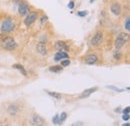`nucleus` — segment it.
Segmentation results:
<instances>
[{"instance_id":"nucleus-6","label":"nucleus","mask_w":130,"mask_h":126,"mask_svg":"<svg viewBox=\"0 0 130 126\" xmlns=\"http://www.w3.org/2000/svg\"><path fill=\"white\" fill-rule=\"evenodd\" d=\"M37 12H29L27 16H26V18L24 19V24H25V26H30L32 23L35 22V20L37 19Z\"/></svg>"},{"instance_id":"nucleus-4","label":"nucleus","mask_w":130,"mask_h":126,"mask_svg":"<svg viewBox=\"0 0 130 126\" xmlns=\"http://www.w3.org/2000/svg\"><path fill=\"white\" fill-rule=\"evenodd\" d=\"M30 12V7L26 2H20L18 5V13L19 15L25 16Z\"/></svg>"},{"instance_id":"nucleus-14","label":"nucleus","mask_w":130,"mask_h":126,"mask_svg":"<svg viewBox=\"0 0 130 126\" xmlns=\"http://www.w3.org/2000/svg\"><path fill=\"white\" fill-rule=\"evenodd\" d=\"M55 47H56V49H58L59 51H67L69 49L68 46L65 44L63 41H57L55 43Z\"/></svg>"},{"instance_id":"nucleus-17","label":"nucleus","mask_w":130,"mask_h":126,"mask_svg":"<svg viewBox=\"0 0 130 126\" xmlns=\"http://www.w3.org/2000/svg\"><path fill=\"white\" fill-rule=\"evenodd\" d=\"M47 93H48L49 96L53 97V98L56 99V100H60V99L62 98V95L60 94V93H57V92H51V91H48Z\"/></svg>"},{"instance_id":"nucleus-31","label":"nucleus","mask_w":130,"mask_h":126,"mask_svg":"<svg viewBox=\"0 0 130 126\" xmlns=\"http://www.w3.org/2000/svg\"><path fill=\"white\" fill-rule=\"evenodd\" d=\"M94 1H95V0H90V3H93Z\"/></svg>"},{"instance_id":"nucleus-1","label":"nucleus","mask_w":130,"mask_h":126,"mask_svg":"<svg viewBox=\"0 0 130 126\" xmlns=\"http://www.w3.org/2000/svg\"><path fill=\"white\" fill-rule=\"evenodd\" d=\"M1 32L2 33H9V32H12L15 29V23L14 21L10 18V17H7L3 20L2 24H1Z\"/></svg>"},{"instance_id":"nucleus-30","label":"nucleus","mask_w":130,"mask_h":126,"mask_svg":"<svg viewBox=\"0 0 130 126\" xmlns=\"http://www.w3.org/2000/svg\"><path fill=\"white\" fill-rule=\"evenodd\" d=\"M115 112H121V109H120V108H116V109H115Z\"/></svg>"},{"instance_id":"nucleus-21","label":"nucleus","mask_w":130,"mask_h":126,"mask_svg":"<svg viewBox=\"0 0 130 126\" xmlns=\"http://www.w3.org/2000/svg\"><path fill=\"white\" fill-rule=\"evenodd\" d=\"M52 122H53V124H55V125H59V114H56V115L53 117Z\"/></svg>"},{"instance_id":"nucleus-16","label":"nucleus","mask_w":130,"mask_h":126,"mask_svg":"<svg viewBox=\"0 0 130 126\" xmlns=\"http://www.w3.org/2000/svg\"><path fill=\"white\" fill-rule=\"evenodd\" d=\"M62 70H63V67L58 66V65H55V66H51V67H49V71L54 72V73H59V72H61Z\"/></svg>"},{"instance_id":"nucleus-9","label":"nucleus","mask_w":130,"mask_h":126,"mask_svg":"<svg viewBox=\"0 0 130 126\" xmlns=\"http://www.w3.org/2000/svg\"><path fill=\"white\" fill-rule=\"evenodd\" d=\"M110 10H111V12L113 13L114 15L116 16H119L121 14V6H120V4L118 2H113L111 4Z\"/></svg>"},{"instance_id":"nucleus-2","label":"nucleus","mask_w":130,"mask_h":126,"mask_svg":"<svg viewBox=\"0 0 130 126\" xmlns=\"http://www.w3.org/2000/svg\"><path fill=\"white\" fill-rule=\"evenodd\" d=\"M128 39H129V34L128 33H124V32L119 33L116 40H115V48L116 49L122 48L125 45V43L128 41Z\"/></svg>"},{"instance_id":"nucleus-11","label":"nucleus","mask_w":130,"mask_h":126,"mask_svg":"<svg viewBox=\"0 0 130 126\" xmlns=\"http://www.w3.org/2000/svg\"><path fill=\"white\" fill-rule=\"evenodd\" d=\"M36 49H37L38 53H40L41 55H46V54H47V48H46V44H45L44 42L38 43Z\"/></svg>"},{"instance_id":"nucleus-23","label":"nucleus","mask_w":130,"mask_h":126,"mask_svg":"<svg viewBox=\"0 0 130 126\" xmlns=\"http://www.w3.org/2000/svg\"><path fill=\"white\" fill-rule=\"evenodd\" d=\"M69 64H70V60L67 59V58H66V60H62V61H61V66H62V67H66V66H68Z\"/></svg>"},{"instance_id":"nucleus-22","label":"nucleus","mask_w":130,"mask_h":126,"mask_svg":"<svg viewBox=\"0 0 130 126\" xmlns=\"http://www.w3.org/2000/svg\"><path fill=\"white\" fill-rule=\"evenodd\" d=\"M124 26H125V29H126L127 31H129L130 30V19H129V17H127V18H126Z\"/></svg>"},{"instance_id":"nucleus-12","label":"nucleus","mask_w":130,"mask_h":126,"mask_svg":"<svg viewBox=\"0 0 130 126\" xmlns=\"http://www.w3.org/2000/svg\"><path fill=\"white\" fill-rule=\"evenodd\" d=\"M7 112H8L9 115H11V116L16 115L17 113L19 112V107H18V105H16V104H10L9 107L7 108Z\"/></svg>"},{"instance_id":"nucleus-7","label":"nucleus","mask_w":130,"mask_h":126,"mask_svg":"<svg viewBox=\"0 0 130 126\" xmlns=\"http://www.w3.org/2000/svg\"><path fill=\"white\" fill-rule=\"evenodd\" d=\"M102 39H103V33L102 32H97L91 39L90 43L92 46H97L99 45L101 42H102Z\"/></svg>"},{"instance_id":"nucleus-19","label":"nucleus","mask_w":130,"mask_h":126,"mask_svg":"<svg viewBox=\"0 0 130 126\" xmlns=\"http://www.w3.org/2000/svg\"><path fill=\"white\" fill-rule=\"evenodd\" d=\"M113 58L115 59V60H119V59L121 58V53H120L119 49H116V50L114 51V53H113Z\"/></svg>"},{"instance_id":"nucleus-29","label":"nucleus","mask_w":130,"mask_h":126,"mask_svg":"<svg viewBox=\"0 0 130 126\" xmlns=\"http://www.w3.org/2000/svg\"><path fill=\"white\" fill-rule=\"evenodd\" d=\"M72 125H73V126H75V125H83V123H82V122H75V123H73Z\"/></svg>"},{"instance_id":"nucleus-5","label":"nucleus","mask_w":130,"mask_h":126,"mask_svg":"<svg viewBox=\"0 0 130 126\" xmlns=\"http://www.w3.org/2000/svg\"><path fill=\"white\" fill-rule=\"evenodd\" d=\"M31 124L34 126H43L46 125V121L38 114H33L31 118Z\"/></svg>"},{"instance_id":"nucleus-13","label":"nucleus","mask_w":130,"mask_h":126,"mask_svg":"<svg viewBox=\"0 0 130 126\" xmlns=\"http://www.w3.org/2000/svg\"><path fill=\"white\" fill-rule=\"evenodd\" d=\"M69 57V55L64 52V51H58L56 54H55V56H54V60L56 61V62H58V61H60L61 59H63V58H68Z\"/></svg>"},{"instance_id":"nucleus-28","label":"nucleus","mask_w":130,"mask_h":126,"mask_svg":"<svg viewBox=\"0 0 130 126\" xmlns=\"http://www.w3.org/2000/svg\"><path fill=\"white\" fill-rule=\"evenodd\" d=\"M130 112V107L128 106V107H126L124 110H123V113H129Z\"/></svg>"},{"instance_id":"nucleus-24","label":"nucleus","mask_w":130,"mask_h":126,"mask_svg":"<svg viewBox=\"0 0 130 126\" xmlns=\"http://www.w3.org/2000/svg\"><path fill=\"white\" fill-rule=\"evenodd\" d=\"M87 14H88V11L84 10V11L78 12V13H77V16H79V17H85V16H87Z\"/></svg>"},{"instance_id":"nucleus-18","label":"nucleus","mask_w":130,"mask_h":126,"mask_svg":"<svg viewBox=\"0 0 130 126\" xmlns=\"http://www.w3.org/2000/svg\"><path fill=\"white\" fill-rule=\"evenodd\" d=\"M66 118H67V113H66V112H62V113L59 115V125H61V124L64 122Z\"/></svg>"},{"instance_id":"nucleus-15","label":"nucleus","mask_w":130,"mask_h":126,"mask_svg":"<svg viewBox=\"0 0 130 126\" xmlns=\"http://www.w3.org/2000/svg\"><path fill=\"white\" fill-rule=\"evenodd\" d=\"M12 67H13L14 69L19 70V71H20L24 76H27V72H26L25 68L23 67V65H21V64H13V65H12Z\"/></svg>"},{"instance_id":"nucleus-8","label":"nucleus","mask_w":130,"mask_h":126,"mask_svg":"<svg viewBox=\"0 0 130 126\" xmlns=\"http://www.w3.org/2000/svg\"><path fill=\"white\" fill-rule=\"evenodd\" d=\"M97 60H98V57L95 54H88V55H86L85 58H84L85 63L88 64V65H93V64H95V63L97 62Z\"/></svg>"},{"instance_id":"nucleus-27","label":"nucleus","mask_w":130,"mask_h":126,"mask_svg":"<svg viewBox=\"0 0 130 126\" xmlns=\"http://www.w3.org/2000/svg\"><path fill=\"white\" fill-rule=\"evenodd\" d=\"M74 6H75V4H74V1H69V3H68V8H70V9H73L74 8Z\"/></svg>"},{"instance_id":"nucleus-20","label":"nucleus","mask_w":130,"mask_h":126,"mask_svg":"<svg viewBox=\"0 0 130 126\" xmlns=\"http://www.w3.org/2000/svg\"><path fill=\"white\" fill-rule=\"evenodd\" d=\"M106 88L107 89H110V90H114L115 92H124L125 90L124 89H120V88H117V87H115V86H106Z\"/></svg>"},{"instance_id":"nucleus-3","label":"nucleus","mask_w":130,"mask_h":126,"mask_svg":"<svg viewBox=\"0 0 130 126\" xmlns=\"http://www.w3.org/2000/svg\"><path fill=\"white\" fill-rule=\"evenodd\" d=\"M2 47L6 50H14L17 47V43L12 37L7 36L2 41Z\"/></svg>"},{"instance_id":"nucleus-26","label":"nucleus","mask_w":130,"mask_h":126,"mask_svg":"<svg viewBox=\"0 0 130 126\" xmlns=\"http://www.w3.org/2000/svg\"><path fill=\"white\" fill-rule=\"evenodd\" d=\"M122 119H123V120H125V121H127V120H129V113H123V116H122Z\"/></svg>"},{"instance_id":"nucleus-25","label":"nucleus","mask_w":130,"mask_h":126,"mask_svg":"<svg viewBox=\"0 0 130 126\" xmlns=\"http://www.w3.org/2000/svg\"><path fill=\"white\" fill-rule=\"evenodd\" d=\"M47 21H48V17L46 15L42 16L41 19H40V23H41V24H44V23H46Z\"/></svg>"},{"instance_id":"nucleus-10","label":"nucleus","mask_w":130,"mask_h":126,"mask_svg":"<svg viewBox=\"0 0 130 126\" xmlns=\"http://www.w3.org/2000/svg\"><path fill=\"white\" fill-rule=\"evenodd\" d=\"M97 90H98V87H92V88L86 89V90H84L81 94H80L79 98H80V99H82V98H87V97H89L92 93H94V92L97 91Z\"/></svg>"}]
</instances>
